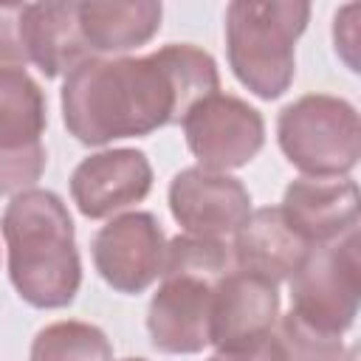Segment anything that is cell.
<instances>
[{
	"mask_svg": "<svg viewBox=\"0 0 361 361\" xmlns=\"http://www.w3.org/2000/svg\"><path fill=\"white\" fill-rule=\"evenodd\" d=\"M90 248L99 276L113 290L141 293L161 276L166 240L149 212H127L102 226Z\"/></svg>",
	"mask_w": 361,
	"mask_h": 361,
	"instance_id": "cell-8",
	"label": "cell"
},
{
	"mask_svg": "<svg viewBox=\"0 0 361 361\" xmlns=\"http://www.w3.org/2000/svg\"><path fill=\"white\" fill-rule=\"evenodd\" d=\"M20 37L28 62H34L48 79L62 73L68 76L76 65L93 59V51L79 28L76 3H25Z\"/></svg>",
	"mask_w": 361,
	"mask_h": 361,
	"instance_id": "cell-13",
	"label": "cell"
},
{
	"mask_svg": "<svg viewBox=\"0 0 361 361\" xmlns=\"http://www.w3.org/2000/svg\"><path fill=\"white\" fill-rule=\"evenodd\" d=\"M79 28L93 56L102 54H127L149 42L161 28V3L155 0H130V3H102L85 0L76 3Z\"/></svg>",
	"mask_w": 361,
	"mask_h": 361,
	"instance_id": "cell-15",
	"label": "cell"
},
{
	"mask_svg": "<svg viewBox=\"0 0 361 361\" xmlns=\"http://www.w3.org/2000/svg\"><path fill=\"white\" fill-rule=\"evenodd\" d=\"M169 212L192 237L228 240L251 214V195L226 172L189 166L169 183Z\"/></svg>",
	"mask_w": 361,
	"mask_h": 361,
	"instance_id": "cell-9",
	"label": "cell"
},
{
	"mask_svg": "<svg viewBox=\"0 0 361 361\" xmlns=\"http://www.w3.org/2000/svg\"><path fill=\"white\" fill-rule=\"evenodd\" d=\"M231 251L240 271L257 274L279 285L282 279L293 276V271L307 257L310 245L290 228L279 206H268L245 217V223L234 234Z\"/></svg>",
	"mask_w": 361,
	"mask_h": 361,
	"instance_id": "cell-14",
	"label": "cell"
},
{
	"mask_svg": "<svg viewBox=\"0 0 361 361\" xmlns=\"http://www.w3.org/2000/svg\"><path fill=\"white\" fill-rule=\"evenodd\" d=\"M45 124L42 87L25 71H0V155L42 149Z\"/></svg>",
	"mask_w": 361,
	"mask_h": 361,
	"instance_id": "cell-16",
	"label": "cell"
},
{
	"mask_svg": "<svg viewBox=\"0 0 361 361\" xmlns=\"http://www.w3.org/2000/svg\"><path fill=\"white\" fill-rule=\"evenodd\" d=\"M152 189V166L141 149H102L87 155L71 175V197L76 209L90 217H110Z\"/></svg>",
	"mask_w": 361,
	"mask_h": 361,
	"instance_id": "cell-10",
	"label": "cell"
},
{
	"mask_svg": "<svg viewBox=\"0 0 361 361\" xmlns=\"http://www.w3.org/2000/svg\"><path fill=\"white\" fill-rule=\"evenodd\" d=\"M209 361H285V350H282V341L274 330V333H268L257 341L228 347V350H217Z\"/></svg>",
	"mask_w": 361,
	"mask_h": 361,
	"instance_id": "cell-20",
	"label": "cell"
},
{
	"mask_svg": "<svg viewBox=\"0 0 361 361\" xmlns=\"http://www.w3.org/2000/svg\"><path fill=\"white\" fill-rule=\"evenodd\" d=\"M276 138L285 158L310 178H338L361 158V121L347 99L310 93L276 118Z\"/></svg>",
	"mask_w": 361,
	"mask_h": 361,
	"instance_id": "cell-5",
	"label": "cell"
},
{
	"mask_svg": "<svg viewBox=\"0 0 361 361\" xmlns=\"http://www.w3.org/2000/svg\"><path fill=\"white\" fill-rule=\"evenodd\" d=\"M180 124L192 155L212 172L245 166L265 144V121L259 110L228 93L200 99Z\"/></svg>",
	"mask_w": 361,
	"mask_h": 361,
	"instance_id": "cell-7",
	"label": "cell"
},
{
	"mask_svg": "<svg viewBox=\"0 0 361 361\" xmlns=\"http://www.w3.org/2000/svg\"><path fill=\"white\" fill-rule=\"evenodd\" d=\"M358 228L316 245L290 276V313L327 336H341L358 316Z\"/></svg>",
	"mask_w": 361,
	"mask_h": 361,
	"instance_id": "cell-6",
	"label": "cell"
},
{
	"mask_svg": "<svg viewBox=\"0 0 361 361\" xmlns=\"http://www.w3.org/2000/svg\"><path fill=\"white\" fill-rule=\"evenodd\" d=\"M8 279L23 302L54 310L68 307L82 285L73 220L56 192L25 189L3 212Z\"/></svg>",
	"mask_w": 361,
	"mask_h": 361,
	"instance_id": "cell-2",
	"label": "cell"
},
{
	"mask_svg": "<svg viewBox=\"0 0 361 361\" xmlns=\"http://www.w3.org/2000/svg\"><path fill=\"white\" fill-rule=\"evenodd\" d=\"M25 3H0V71H25V48L20 37V17Z\"/></svg>",
	"mask_w": 361,
	"mask_h": 361,
	"instance_id": "cell-19",
	"label": "cell"
},
{
	"mask_svg": "<svg viewBox=\"0 0 361 361\" xmlns=\"http://www.w3.org/2000/svg\"><path fill=\"white\" fill-rule=\"evenodd\" d=\"M355 14H358V6H344L338 14H336V28H333V37H336V51H341V56L347 59L350 71H358V59L353 56L355 51Z\"/></svg>",
	"mask_w": 361,
	"mask_h": 361,
	"instance_id": "cell-21",
	"label": "cell"
},
{
	"mask_svg": "<svg viewBox=\"0 0 361 361\" xmlns=\"http://www.w3.org/2000/svg\"><path fill=\"white\" fill-rule=\"evenodd\" d=\"M220 90L212 54L172 42L147 56H93L76 65L62 85L68 133L87 147L149 135Z\"/></svg>",
	"mask_w": 361,
	"mask_h": 361,
	"instance_id": "cell-1",
	"label": "cell"
},
{
	"mask_svg": "<svg viewBox=\"0 0 361 361\" xmlns=\"http://www.w3.org/2000/svg\"><path fill=\"white\" fill-rule=\"evenodd\" d=\"M276 336L285 350V361H350L338 336L319 333L302 324L293 313L276 322Z\"/></svg>",
	"mask_w": 361,
	"mask_h": 361,
	"instance_id": "cell-18",
	"label": "cell"
},
{
	"mask_svg": "<svg viewBox=\"0 0 361 361\" xmlns=\"http://www.w3.org/2000/svg\"><path fill=\"white\" fill-rule=\"evenodd\" d=\"M276 322L279 290L274 282L234 268L214 285L209 344H214L217 350L257 341L274 333Z\"/></svg>",
	"mask_w": 361,
	"mask_h": 361,
	"instance_id": "cell-11",
	"label": "cell"
},
{
	"mask_svg": "<svg viewBox=\"0 0 361 361\" xmlns=\"http://www.w3.org/2000/svg\"><path fill=\"white\" fill-rule=\"evenodd\" d=\"M121 361H147V358H121Z\"/></svg>",
	"mask_w": 361,
	"mask_h": 361,
	"instance_id": "cell-22",
	"label": "cell"
},
{
	"mask_svg": "<svg viewBox=\"0 0 361 361\" xmlns=\"http://www.w3.org/2000/svg\"><path fill=\"white\" fill-rule=\"evenodd\" d=\"M310 6L296 0H234L226 8V54L234 76L259 99H279L296 73V39Z\"/></svg>",
	"mask_w": 361,
	"mask_h": 361,
	"instance_id": "cell-4",
	"label": "cell"
},
{
	"mask_svg": "<svg viewBox=\"0 0 361 361\" xmlns=\"http://www.w3.org/2000/svg\"><path fill=\"white\" fill-rule=\"evenodd\" d=\"M279 209L310 248L327 245L358 228V186L350 178H296Z\"/></svg>",
	"mask_w": 361,
	"mask_h": 361,
	"instance_id": "cell-12",
	"label": "cell"
},
{
	"mask_svg": "<svg viewBox=\"0 0 361 361\" xmlns=\"http://www.w3.org/2000/svg\"><path fill=\"white\" fill-rule=\"evenodd\" d=\"M228 240L180 234L166 243L161 285L147 307L152 347L172 355H192L209 344L214 285L234 271Z\"/></svg>",
	"mask_w": 361,
	"mask_h": 361,
	"instance_id": "cell-3",
	"label": "cell"
},
{
	"mask_svg": "<svg viewBox=\"0 0 361 361\" xmlns=\"http://www.w3.org/2000/svg\"><path fill=\"white\" fill-rule=\"evenodd\" d=\"M31 361H113V344L87 322H54L31 341Z\"/></svg>",
	"mask_w": 361,
	"mask_h": 361,
	"instance_id": "cell-17",
	"label": "cell"
}]
</instances>
